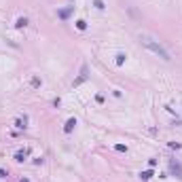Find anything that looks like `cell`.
I'll list each match as a JSON object with an SVG mask.
<instances>
[{
  "label": "cell",
  "mask_w": 182,
  "mask_h": 182,
  "mask_svg": "<svg viewBox=\"0 0 182 182\" xmlns=\"http://www.w3.org/2000/svg\"><path fill=\"white\" fill-rule=\"evenodd\" d=\"M140 42H142V44H144V47H146V49H150V51L154 53V55H159L161 59H165V61H169V59H171V57H169V53H167L165 49H163V47H161L159 42H154V40L150 38V36L142 34V36H140Z\"/></svg>",
  "instance_id": "cell-1"
},
{
  "label": "cell",
  "mask_w": 182,
  "mask_h": 182,
  "mask_svg": "<svg viewBox=\"0 0 182 182\" xmlns=\"http://www.w3.org/2000/svg\"><path fill=\"white\" fill-rule=\"evenodd\" d=\"M169 169H171V174H176V178H180V180H182V165H180L178 161L171 159V161H169Z\"/></svg>",
  "instance_id": "cell-2"
},
{
  "label": "cell",
  "mask_w": 182,
  "mask_h": 182,
  "mask_svg": "<svg viewBox=\"0 0 182 182\" xmlns=\"http://www.w3.org/2000/svg\"><path fill=\"white\" fill-rule=\"evenodd\" d=\"M74 127H76V119H68V121H66V127H63V131L70 133L72 129H74Z\"/></svg>",
  "instance_id": "cell-3"
},
{
  "label": "cell",
  "mask_w": 182,
  "mask_h": 182,
  "mask_svg": "<svg viewBox=\"0 0 182 182\" xmlns=\"http://www.w3.org/2000/svg\"><path fill=\"white\" fill-rule=\"evenodd\" d=\"M25 25H28V19H25V17H19V19L15 21V28H17V30H21V28H25Z\"/></svg>",
  "instance_id": "cell-4"
},
{
  "label": "cell",
  "mask_w": 182,
  "mask_h": 182,
  "mask_svg": "<svg viewBox=\"0 0 182 182\" xmlns=\"http://www.w3.org/2000/svg\"><path fill=\"white\" fill-rule=\"evenodd\" d=\"M25 157H28V152H25V150H19V152H15V161H25Z\"/></svg>",
  "instance_id": "cell-5"
},
{
  "label": "cell",
  "mask_w": 182,
  "mask_h": 182,
  "mask_svg": "<svg viewBox=\"0 0 182 182\" xmlns=\"http://www.w3.org/2000/svg\"><path fill=\"white\" fill-rule=\"evenodd\" d=\"M15 125L19 127V129H25V127H28V119H25V116H23V119H17Z\"/></svg>",
  "instance_id": "cell-6"
},
{
  "label": "cell",
  "mask_w": 182,
  "mask_h": 182,
  "mask_svg": "<svg viewBox=\"0 0 182 182\" xmlns=\"http://www.w3.org/2000/svg\"><path fill=\"white\" fill-rule=\"evenodd\" d=\"M140 178H142L144 182H148V180L152 178V171H150V169H146V171H140Z\"/></svg>",
  "instance_id": "cell-7"
},
{
  "label": "cell",
  "mask_w": 182,
  "mask_h": 182,
  "mask_svg": "<svg viewBox=\"0 0 182 182\" xmlns=\"http://www.w3.org/2000/svg\"><path fill=\"white\" fill-rule=\"evenodd\" d=\"M125 59H127V55H125V53H116V66H123V63H125Z\"/></svg>",
  "instance_id": "cell-8"
},
{
  "label": "cell",
  "mask_w": 182,
  "mask_h": 182,
  "mask_svg": "<svg viewBox=\"0 0 182 182\" xmlns=\"http://www.w3.org/2000/svg\"><path fill=\"white\" fill-rule=\"evenodd\" d=\"M76 28H78V30H87V21H85V19H78V21H76Z\"/></svg>",
  "instance_id": "cell-9"
},
{
  "label": "cell",
  "mask_w": 182,
  "mask_h": 182,
  "mask_svg": "<svg viewBox=\"0 0 182 182\" xmlns=\"http://www.w3.org/2000/svg\"><path fill=\"white\" fill-rule=\"evenodd\" d=\"M93 4H95V8H99V11H104V0H93Z\"/></svg>",
  "instance_id": "cell-10"
},
{
  "label": "cell",
  "mask_w": 182,
  "mask_h": 182,
  "mask_svg": "<svg viewBox=\"0 0 182 182\" xmlns=\"http://www.w3.org/2000/svg\"><path fill=\"white\" fill-rule=\"evenodd\" d=\"M40 85H42V80L38 76H32V87H40Z\"/></svg>",
  "instance_id": "cell-11"
},
{
  "label": "cell",
  "mask_w": 182,
  "mask_h": 182,
  "mask_svg": "<svg viewBox=\"0 0 182 182\" xmlns=\"http://www.w3.org/2000/svg\"><path fill=\"white\" fill-rule=\"evenodd\" d=\"M114 150H119V152H127V146H125V144H116Z\"/></svg>",
  "instance_id": "cell-12"
},
{
  "label": "cell",
  "mask_w": 182,
  "mask_h": 182,
  "mask_svg": "<svg viewBox=\"0 0 182 182\" xmlns=\"http://www.w3.org/2000/svg\"><path fill=\"white\" fill-rule=\"evenodd\" d=\"M68 15H70V11H59V17H61V19H66Z\"/></svg>",
  "instance_id": "cell-13"
},
{
  "label": "cell",
  "mask_w": 182,
  "mask_h": 182,
  "mask_svg": "<svg viewBox=\"0 0 182 182\" xmlns=\"http://www.w3.org/2000/svg\"><path fill=\"white\" fill-rule=\"evenodd\" d=\"M169 148H176V150H178V148H180V144H178V142H169Z\"/></svg>",
  "instance_id": "cell-14"
},
{
  "label": "cell",
  "mask_w": 182,
  "mask_h": 182,
  "mask_svg": "<svg viewBox=\"0 0 182 182\" xmlns=\"http://www.w3.org/2000/svg\"><path fill=\"white\" fill-rule=\"evenodd\" d=\"M0 178H6V171H4L2 167H0Z\"/></svg>",
  "instance_id": "cell-15"
},
{
  "label": "cell",
  "mask_w": 182,
  "mask_h": 182,
  "mask_svg": "<svg viewBox=\"0 0 182 182\" xmlns=\"http://www.w3.org/2000/svg\"><path fill=\"white\" fill-rule=\"evenodd\" d=\"M19 182H30V180H28V178H21V180H19Z\"/></svg>",
  "instance_id": "cell-16"
}]
</instances>
